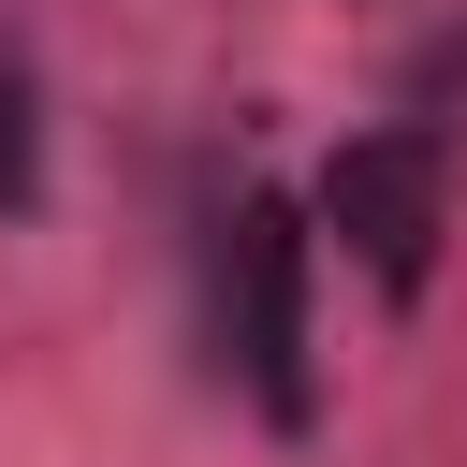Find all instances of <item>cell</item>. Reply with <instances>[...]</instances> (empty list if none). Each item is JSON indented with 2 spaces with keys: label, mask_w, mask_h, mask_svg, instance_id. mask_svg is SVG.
Returning a JSON list of instances; mask_svg holds the SVG:
<instances>
[{
  "label": "cell",
  "mask_w": 467,
  "mask_h": 467,
  "mask_svg": "<svg viewBox=\"0 0 467 467\" xmlns=\"http://www.w3.org/2000/svg\"><path fill=\"white\" fill-rule=\"evenodd\" d=\"M204 321H219L234 394H248L277 438H306V423H321V379H306V219H292L277 190H234V204L204 219Z\"/></svg>",
  "instance_id": "1"
},
{
  "label": "cell",
  "mask_w": 467,
  "mask_h": 467,
  "mask_svg": "<svg viewBox=\"0 0 467 467\" xmlns=\"http://www.w3.org/2000/svg\"><path fill=\"white\" fill-rule=\"evenodd\" d=\"M321 219H336V248L365 263V292H379V306H409V292L438 277L452 146H438L423 117H394V131H350V146H336V175H321Z\"/></svg>",
  "instance_id": "2"
},
{
  "label": "cell",
  "mask_w": 467,
  "mask_h": 467,
  "mask_svg": "<svg viewBox=\"0 0 467 467\" xmlns=\"http://www.w3.org/2000/svg\"><path fill=\"white\" fill-rule=\"evenodd\" d=\"M44 204V102H29V58H0V219Z\"/></svg>",
  "instance_id": "3"
}]
</instances>
